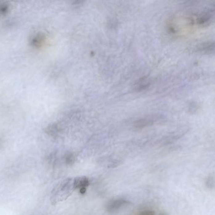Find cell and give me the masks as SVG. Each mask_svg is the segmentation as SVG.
I'll list each match as a JSON object with an SVG mask.
<instances>
[{
  "label": "cell",
  "instance_id": "cell-1",
  "mask_svg": "<svg viewBox=\"0 0 215 215\" xmlns=\"http://www.w3.org/2000/svg\"><path fill=\"white\" fill-rule=\"evenodd\" d=\"M75 189L74 179H66L59 183L53 189L51 196L52 203L54 205L66 200Z\"/></svg>",
  "mask_w": 215,
  "mask_h": 215
},
{
  "label": "cell",
  "instance_id": "cell-2",
  "mask_svg": "<svg viewBox=\"0 0 215 215\" xmlns=\"http://www.w3.org/2000/svg\"><path fill=\"white\" fill-rule=\"evenodd\" d=\"M131 204L129 201L123 199L114 200L108 204L107 209L110 212H115L121 208Z\"/></svg>",
  "mask_w": 215,
  "mask_h": 215
},
{
  "label": "cell",
  "instance_id": "cell-8",
  "mask_svg": "<svg viewBox=\"0 0 215 215\" xmlns=\"http://www.w3.org/2000/svg\"><path fill=\"white\" fill-rule=\"evenodd\" d=\"M139 214L141 215H154L155 214V213L152 210H146L140 211Z\"/></svg>",
  "mask_w": 215,
  "mask_h": 215
},
{
  "label": "cell",
  "instance_id": "cell-6",
  "mask_svg": "<svg viewBox=\"0 0 215 215\" xmlns=\"http://www.w3.org/2000/svg\"><path fill=\"white\" fill-rule=\"evenodd\" d=\"M206 185L208 188L213 189L215 187V179L213 176H210L207 179Z\"/></svg>",
  "mask_w": 215,
  "mask_h": 215
},
{
  "label": "cell",
  "instance_id": "cell-7",
  "mask_svg": "<svg viewBox=\"0 0 215 215\" xmlns=\"http://www.w3.org/2000/svg\"><path fill=\"white\" fill-rule=\"evenodd\" d=\"M74 160H75V157H74L73 155L71 154H68L66 158V162L67 164H72Z\"/></svg>",
  "mask_w": 215,
  "mask_h": 215
},
{
  "label": "cell",
  "instance_id": "cell-5",
  "mask_svg": "<svg viewBox=\"0 0 215 215\" xmlns=\"http://www.w3.org/2000/svg\"><path fill=\"white\" fill-rule=\"evenodd\" d=\"M154 120L152 118H145L140 119L135 121L134 126L137 129H142L153 124Z\"/></svg>",
  "mask_w": 215,
  "mask_h": 215
},
{
  "label": "cell",
  "instance_id": "cell-4",
  "mask_svg": "<svg viewBox=\"0 0 215 215\" xmlns=\"http://www.w3.org/2000/svg\"><path fill=\"white\" fill-rule=\"evenodd\" d=\"M150 83L146 77H143L137 81L133 86L132 90L135 92H139L146 90L150 86Z\"/></svg>",
  "mask_w": 215,
  "mask_h": 215
},
{
  "label": "cell",
  "instance_id": "cell-3",
  "mask_svg": "<svg viewBox=\"0 0 215 215\" xmlns=\"http://www.w3.org/2000/svg\"><path fill=\"white\" fill-rule=\"evenodd\" d=\"M88 179L85 176L78 177L74 178V185L75 189H79L80 193L83 195L86 191V188L89 185Z\"/></svg>",
  "mask_w": 215,
  "mask_h": 215
}]
</instances>
